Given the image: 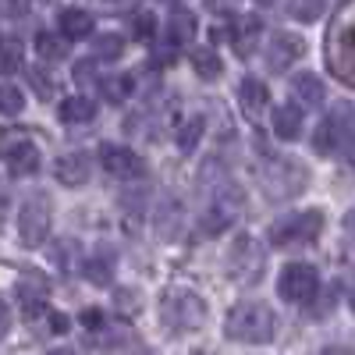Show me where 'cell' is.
I'll list each match as a JSON object with an SVG mask.
<instances>
[{
  "mask_svg": "<svg viewBox=\"0 0 355 355\" xmlns=\"http://www.w3.org/2000/svg\"><path fill=\"white\" fill-rule=\"evenodd\" d=\"M224 331L231 341H242V345H266L277 331V320L270 313L266 302H239L227 313Z\"/></svg>",
  "mask_w": 355,
  "mask_h": 355,
  "instance_id": "1",
  "label": "cell"
},
{
  "mask_svg": "<svg viewBox=\"0 0 355 355\" xmlns=\"http://www.w3.org/2000/svg\"><path fill=\"white\" fill-rule=\"evenodd\" d=\"M50 220H53V210H50V199L43 192L36 196H28L21 202V210H18V239L25 249H36L46 242V234H50Z\"/></svg>",
  "mask_w": 355,
  "mask_h": 355,
  "instance_id": "2",
  "label": "cell"
},
{
  "mask_svg": "<svg viewBox=\"0 0 355 355\" xmlns=\"http://www.w3.org/2000/svg\"><path fill=\"white\" fill-rule=\"evenodd\" d=\"M164 323L171 331H182V334L199 331L206 323V302L192 291H171L164 299Z\"/></svg>",
  "mask_w": 355,
  "mask_h": 355,
  "instance_id": "3",
  "label": "cell"
},
{
  "mask_svg": "<svg viewBox=\"0 0 355 355\" xmlns=\"http://www.w3.org/2000/svg\"><path fill=\"white\" fill-rule=\"evenodd\" d=\"M323 231V214L320 210H299L270 224V242L274 245H295V242H316Z\"/></svg>",
  "mask_w": 355,
  "mask_h": 355,
  "instance_id": "4",
  "label": "cell"
},
{
  "mask_svg": "<svg viewBox=\"0 0 355 355\" xmlns=\"http://www.w3.org/2000/svg\"><path fill=\"white\" fill-rule=\"evenodd\" d=\"M266 270V256L256 239H239L227 252V274L239 284H256Z\"/></svg>",
  "mask_w": 355,
  "mask_h": 355,
  "instance_id": "5",
  "label": "cell"
},
{
  "mask_svg": "<svg viewBox=\"0 0 355 355\" xmlns=\"http://www.w3.org/2000/svg\"><path fill=\"white\" fill-rule=\"evenodd\" d=\"M320 291V274L309 263H288L277 277V295L284 302H309Z\"/></svg>",
  "mask_w": 355,
  "mask_h": 355,
  "instance_id": "6",
  "label": "cell"
},
{
  "mask_svg": "<svg viewBox=\"0 0 355 355\" xmlns=\"http://www.w3.org/2000/svg\"><path fill=\"white\" fill-rule=\"evenodd\" d=\"M242 214V189L239 185H224L220 192H217V199H214V206L202 214V220H199V227H202V234L210 239V234H217V231H224L234 217Z\"/></svg>",
  "mask_w": 355,
  "mask_h": 355,
  "instance_id": "7",
  "label": "cell"
},
{
  "mask_svg": "<svg viewBox=\"0 0 355 355\" xmlns=\"http://www.w3.org/2000/svg\"><path fill=\"white\" fill-rule=\"evenodd\" d=\"M263 185H266L270 196H295L306 185V171H302L299 160L277 157V160H270V167L263 171Z\"/></svg>",
  "mask_w": 355,
  "mask_h": 355,
  "instance_id": "8",
  "label": "cell"
},
{
  "mask_svg": "<svg viewBox=\"0 0 355 355\" xmlns=\"http://www.w3.org/2000/svg\"><path fill=\"white\" fill-rule=\"evenodd\" d=\"M100 164L114 178H135V174H142V160L135 157V150H128V146H121V142H103Z\"/></svg>",
  "mask_w": 355,
  "mask_h": 355,
  "instance_id": "9",
  "label": "cell"
},
{
  "mask_svg": "<svg viewBox=\"0 0 355 355\" xmlns=\"http://www.w3.org/2000/svg\"><path fill=\"white\" fill-rule=\"evenodd\" d=\"M306 53V40L295 36V33H277L270 50H266V68L270 71H288L299 57Z\"/></svg>",
  "mask_w": 355,
  "mask_h": 355,
  "instance_id": "10",
  "label": "cell"
},
{
  "mask_svg": "<svg viewBox=\"0 0 355 355\" xmlns=\"http://www.w3.org/2000/svg\"><path fill=\"white\" fill-rule=\"evenodd\" d=\"M53 178L68 189H78L89 182V157L85 153H64L53 160Z\"/></svg>",
  "mask_w": 355,
  "mask_h": 355,
  "instance_id": "11",
  "label": "cell"
},
{
  "mask_svg": "<svg viewBox=\"0 0 355 355\" xmlns=\"http://www.w3.org/2000/svg\"><path fill=\"white\" fill-rule=\"evenodd\" d=\"M114 270H117V256H114L110 249H100L96 256H89V259L82 263L85 281L96 284V288H107V284L114 281Z\"/></svg>",
  "mask_w": 355,
  "mask_h": 355,
  "instance_id": "12",
  "label": "cell"
},
{
  "mask_svg": "<svg viewBox=\"0 0 355 355\" xmlns=\"http://www.w3.org/2000/svg\"><path fill=\"white\" fill-rule=\"evenodd\" d=\"M291 93H295V100L306 103V107H320L323 100H327V85H323L320 75L302 71V75H295V78H291Z\"/></svg>",
  "mask_w": 355,
  "mask_h": 355,
  "instance_id": "13",
  "label": "cell"
},
{
  "mask_svg": "<svg viewBox=\"0 0 355 355\" xmlns=\"http://www.w3.org/2000/svg\"><path fill=\"white\" fill-rule=\"evenodd\" d=\"M57 28H61L64 40H85L93 36V15L82 8H64L61 18H57Z\"/></svg>",
  "mask_w": 355,
  "mask_h": 355,
  "instance_id": "14",
  "label": "cell"
},
{
  "mask_svg": "<svg viewBox=\"0 0 355 355\" xmlns=\"http://www.w3.org/2000/svg\"><path fill=\"white\" fill-rule=\"evenodd\" d=\"M239 103L249 117H259L266 110V103H270V93H266V85L259 78H242L239 82Z\"/></svg>",
  "mask_w": 355,
  "mask_h": 355,
  "instance_id": "15",
  "label": "cell"
},
{
  "mask_svg": "<svg viewBox=\"0 0 355 355\" xmlns=\"http://www.w3.org/2000/svg\"><path fill=\"white\" fill-rule=\"evenodd\" d=\"M259 33H263V21H259L256 15L239 18V21H234V28H231V43H234V50H239L242 57H249V53L256 50V43H259Z\"/></svg>",
  "mask_w": 355,
  "mask_h": 355,
  "instance_id": "16",
  "label": "cell"
},
{
  "mask_svg": "<svg viewBox=\"0 0 355 355\" xmlns=\"http://www.w3.org/2000/svg\"><path fill=\"white\" fill-rule=\"evenodd\" d=\"M8 167L11 174H36L40 171V150H36V142H15L11 150H8Z\"/></svg>",
  "mask_w": 355,
  "mask_h": 355,
  "instance_id": "17",
  "label": "cell"
},
{
  "mask_svg": "<svg viewBox=\"0 0 355 355\" xmlns=\"http://www.w3.org/2000/svg\"><path fill=\"white\" fill-rule=\"evenodd\" d=\"M274 135L277 139H299L302 135V110L295 103H284L274 110Z\"/></svg>",
  "mask_w": 355,
  "mask_h": 355,
  "instance_id": "18",
  "label": "cell"
},
{
  "mask_svg": "<svg viewBox=\"0 0 355 355\" xmlns=\"http://www.w3.org/2000/svg\"><path fill=\"white\" fill-rule=\"evenodd\" d=\"M96 117V103L89 96H68L61 103V121L64 125H89Z\"/></svg>",
  "mask_w": 355,
  "mask_h": 355,
  "instance_id": "19",
  "label": "cell"
},
{
  "mask_svg": "<svg viewBox=\"0 0 355 355\" xmlns=\"http://www.w3.org/2000/svg\"><path fill=\"white\" fill-rule=\"evenodd\" d=\"M78 256H82V249H78L75 239H61V242H53V249H50L53 266H57V270H64V274L78 270Z\"/></svg>",
  "mask_w": 355,
  "mask_h": 355,
  "instance_id": "20",
  "label": "cell"
},
{
  "mask_svg": "<svg viewBox=\"0 0 355 355\" xmlns=\"http://www.w3.org/2000/svg\"><path fill=\"white\" fill-rule=\"evenodd\" d=\"M167 28H171V43H174V46H185V43H192V36H196V15L178 8V11L171 15Z\"/></svg>",
  "mask_w": 355,
  "mask_h": 355,
  "instance_id": "21",
  "label": "cell"
},
{
  "mask_svg": "<svg viewBox=\"0 0 355 355\" xmlns=\"http://www.w3.org/2000/svg\"><path fill=\"white\" fill-rule=\"evenodd\" d=\"M132 82H135L132 75H114V78H103V82H100V93H103V100H107V103H125V100L132 96V89H135Z\"/></svg>",
  "mask_w": 355,
  "mask_h": 355,
  "instance_id": "22",
  "label": "cell"
},
{
  "mask_svg": "<svg viewBox=\"0 0 355 355\" xmlns=\"http://www.w3.org/2000/svg\"><path fill=\"white\" fill-rule=\"evenodd\" d=\"M202 132H206V117H199V114L189 117V121L178 128V150H182V153H192L196 146L202 142Z\"/></svg>",
  "mask_w": 355,
  "mask_h": 355,
  "instance_id": "23",
  "label": "cell"
},
{
  "mask_svg": "<svg viewBox=\"0 0 355 355\" xmlns=\"http://www.w3.org/2000/svg\"><path fill=\"white\" fill-rule=\"evenodd\" d=\"M18 302H21V309H28V316H36L46 302V288L40 281H21L18 284Z\"/></svg>",
  "mask_w": 355,
  "mask_h": 355,
  "instance_id": "24",
  "label": "cell"
},
{
  "mask_svg": "<svg viewBox=\"0 0 355 355\" xmlns=\"http://www.w3.org/2000/svg\"><path fill=\"white\" fill-rule=\"evenodd\" d=\"M125 53V40L117 33H103L93 40V61H117Z\"/></svg>",
  "mask_w": 355,
  "mask_h": 355,
  "instance_id": "25",
  "label": "cell"
},
{
  "mask_svg": "<svg viewBox=\"0 0 355 355\" xmlns=\"http://www.w3.org/2000/svg\"><path fill=\"white\" fill-rule=\"evenodd\" d=\"M192 68H196V75H199V78H217V75L224 71L220 57H217L210 46H199V50H192Z\"/></svg>",
  "mask_w": 355,
  "mask_h": 355,
  "instance_id": "26",
  "label": "cell"
},
{
  "mask_svg": "<svg viewBox=\"0 0 355 355\" xmlns=\"http://www.w3.org/2000/svg\"><path fill=\"white\" fill-rule=\"evenodd\" d=\"M36 50H40L43 61H50V64H57V61H64V57H68L64 36H53V33H40L36 36Z\"/></svg>",
  "mask_w": 355,
  "mask_h": 355,
  "instance_id": "27",
  "label": "cell"
},
{
  "mask_svg": "<svg viewBox=\"0 0 355 355\" xmlns=\"http://www.w3.org/2000/svg\"><path fill=\"white\" fill-rule=\"evenodd\" d=\"M157 224H160V234H164V239H174L178 227H182V206H178L174 199H164L160 214H157Z\"/></svg>",
  "mask_w": 355,
  "mask_h": 355,
  "instance_id": "28",
  "label": "cell"
},
{
  "mask_svg": "<svg viewBox=\"0 0 355 355\" xmlns=\"http://www.w3.org/2000/svg\"><path fill=\"white\" fill-rule=\"evenodd\" d=\"M323 0H288V15L295 18V21H316L320 15H323Z\"/></svg>",
  "mask_w": 355,
  "mask_h": 355,
  "instance_id": "29",
  "label": "cell"
},
{
  "mask_svg": "<svg viewBox=\"0 0 355 355\" xmlns=\"http://www.w3.org/2000/svg\"><path fill=\"white\" fill-rule=\"evenodd\" d=\"M15 68H21V43L0 40V75H11Z\"/></svg>",
  "mask_w": 355,
  "mask_h": 355,
  "instance_id": "30",
  "label": "cell"
},
{
  "mask_svg": "<svg viewBox=\"0 0 355 355\" xmlns=\"http://www.w3.org/2000/svg\"><path fill=\"white\" fill-rule=\"evenodd\" d=\"M25 96L18 85H0V114H21Z\"/></svg>",
  "mask_w": 355,
  "mask_h": 355,
  "instance_id": "31",
  "label": "cell"
},
{
  "mask_svg": "<svg viewBox=\"0 0 355 355\" xmlns=\"http://www.w3.org/2000/svg\"><path fill=\"white\" fill-rule=\"evenodd\" d=\"M132 33H135V40H153V33H157V18L150 15V11H139L135 18H132Z\"/></svg>",
  "mask_w": 355,
  "mask_h": 355,
  "instance_id": "32",
  "label": "cell"
},
{
  "mask_svg": "<svg viewBox=\"0 0 355 355\" xmlns=\"http://www.w3.org/2000/svg\"><path fill=\"white\" fill-rule=\"evenodd\" d=\"M28 78L36 82V93H40L43 100H50V96H53V78H46L43 71H28Z\"/></svg>",
  "mask_w": 355,
  "mask_h": 355,
  "instance_id": "33",
  "label": "cell"
},
{
  "mask_svg": "<svg viewBox=\"0 0 355 355\" xmlns=\"http://www.w3.org/2000/svg\"><path fill=\"white\" fill-rule=\"evenodd\" d=\"M139 302H142L139 291H117V309H132V306L139 309Z\"/></svg>",
  "mask_w": 355,
  "mask_h": 355,
  "instance_id": "34",
  "label": "cell"
},
{
  "mask_svg": "<svg viewBox=\"0 0 355 355\" xmlns=\"http://www.w3.org/2000/svg\"><path fill=\"white\" fill-rule=\"evenodd\" d=\"M21 0H0V18H18Z\"/></svg>",
  "mask_w": 355,
  "mask_h": 355,
  "instance_id": "35",
  "label": "cell"
},
{
  "mask_svg": "<svg viewBox=\"0 0 355 355\" xmlns=\"http://www.w3.org/2000/svg\"><path fill=\"white\" fill-rule=\"evenodd\" d=\"M8 331H11V309H8L4 299H0V338H8Z\"/></svg>",
  "mask_w": 355,
  "mask_h": 355,
  "instance_id": "36",
  "label": "cell"
},
{
  "mask_svg": "<svg viewBox=\"0 0 355 355\" xmlns=\"http://www.w3.org/2000/svg\"><path fill=\"white\" fill-rule=\"evenodd\" d=\"M85 323H89V327H96V323H103V313L100 309H85V316H82Z\"/></svg>",
  "mask_w": 355,
  "mask_h": 355,
  "instance_id": "37",
  "label": "cell"
},
{
  "mask_svg": "<svg viewBox=\"0 0 355 355\" xmlns=\"http://www.w3.org/2000/svg\"><path fill=\"white\" fill-rule=\"evenodd\" d=\"M50 323H53V331H57V334H64V331H68V320H64L61 313H53V316H50Z\"/></svg>",
  "mask_w": 355,
  "mask_h": 355,
  "instance_id": "38",
  "label": "cell"
},
{
  "mask_svg": "<svg viewBox=\"0 0 355 355\" xmlns=\"http://www.w3.org/2000/svg\"><path fill=\"white\" fill-rule=\"evenodd\" d=\"M210 8H214V11H231L234 0H210Z\"/></svg>",
  "mask_w": 355,
  "mask_h": 355,
  "instance_id": "39",
  "label": "cell"
},
{
  "mask_svg": "<svg viewBox=\"0 0 355 355\" xmlns=\"http://www.w3.org/2000/svg\"><path fill=\"white\" fill-rule=\"evenodd\" d=\"M345 234H348V239H355V210L345 217Z\"/></svg>",
  "mask_w": 355,
  "mask_h": 355,
  "instance_id": "40",
  "label": "cell"
},
{
  "mask_svg": "<svg viewBox=\"0 0 355 355\" xmlns=\"http://www.w3.org/2000/svg\"><path fill=\"white\" fill-rule=\"evenodd\" d=\"M50 355H75V352H71V348H53Z\"/></svg>",
  "mask_w": 355,
  "mask_h": 355,
  "instance_id": "41",
  "label": "cell"
},
{
  "mask_svg": "<svg viewBox=\"0 0 355 355\" xmlns=\"http://www.w3.org/2000/svg\"><path fill=\"white\" fill-rule=\"evenodd\" d=\"M256 4H263V8H266V4H277V0H256Z\"/></svg>",
  "mask_w": 355,
  "mask_h": 355,
  "instance_id": "42",
  "label": "cell"
},
{
  "mask_svg": "<svg viewBox=\"0 0 355 355\" xmlns=\"http://www.w3.org/2000/svg\"><path fill=\"white\" fill-rule=\"evenodd\" d=\"M348 299H352V309H355V288H352V295H348Z\"/></svg>",
  "mask_w": 355,
  "mask_h": 355,
  "instance_id": "43",
  "label": "cell"
},
{
  "mask_svg": "<svg viewBox=\"0 0 355 355\" xmlns=\"http://www.w3.org/2000/svg\"><path fill=\"white\" fill-rule=\"evenodd\" d=\"M199 355H214V352H199Z\"/></svg>",
  "mask_w": 355,
  "mask_h": 355,
  "instance_id": "44",
  "label": "cell"
}]
</instances>
